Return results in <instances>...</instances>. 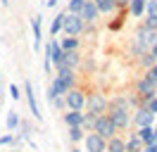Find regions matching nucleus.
I'll return each instance as SVG.
<instances>
[{"mask_svg":"<svg viewBox=\"0 0 157 152\" xmlns=\"http://www.w3.org/2000/svg\"><path fill=\"white\" fill-rule=\"evenodd\" d=\"M31 31H33V50L38 52L43 48V17L40 14H36L31 19Z\"/></svg>","mask_w":157,"mask_h":152,"instance_id":"obj_11","label":"nucleus"},{"mask_svg":"<svg viewBox=\"0 0 157 152\" xmlns=\"http://www.w3.org/2000/svg\"><path fill=\"white\" fill-rule=\"evenodd\" d=\"M147 52H150V57H152V59L157 62V40L152 43V45H150V50H147Z\"/></svg>","mask_w":157,"mask_h":152,"instance_id":"obj_32","label":"nucleus"},{"mask_svg":"<svg viewBox=\"0 0 157 152\" xmlns=\"http://www.w3.org/2000/svg\"><path fill=\"white\" fill-rule=\"evenodd\" d=\"M83 26H86V24H83V19L78 17V14H67V12H64V21H62V33H64V36H81V33H83Z\"/></svg>","mask_w":157,"mask_h":152,"instance_id":"obj_4","label":"nucleus"},{"mask_svg":"<svg viewBox=\"0 0 157 152\" xmlns=\"http://www.w3.org/2000/svg\"><path fill=\"white\" fill-rule=\"evenodd\" d=\"M67 128H69V140L74 142V145L83 140V135H86V131H83L81 126H67Z\"/></svg>","mask_w":157,"mask_h":152,"instance_id":"obj_23","label":"nucleus"},{"mask_svg":"<svg viewBox=\"0 0 157 152\" xmlns=\"http://www.w3.org/2000/svg\"><path fill=\"white\" fill-rule=\"evenodd\" d=\"M83 2H86V0H69L64 12H67V14H78V12H81V7H83Z\"/></svg>","mask_w":157,"mask_h":152,"instance_id":"obj_25","label":"nucleus"},{"mask_svg":"<svg viewBox=\"0 0 157 152\" xmlns=\"http://www.w3.org/2000/svg\"><path fill=\"white\" fill-rule=\"evenodd\" d=\"M0 2H2V7H7V5H10V0H0Z\"/></svg>","mask_w":157,"mask_h":152,"instance_id":"obj_39","label":"nucleus"},{"mask_svg":"<svg viewBox=\"0 0 157 152\" xmlns=\"http://www.w3.org/2000/svg\"><path fill=\"white\" fill-rule=\"evenodd\" d=\"M43 50H45V59H50V64H55V62L59 59V55H62V48H59L57 38H50Z\"/></svg>","mask_w":157,"mask_h":152,"instance_id":"obj_13","label":"nucleus"},{"mask_svg":"<svg viewBox=\"0 0 157 152\" xmlns=\"http://www.w3.org/2000/svg\"><path fill=\"white\" fill-rule=\"evenodd\" d=\"M140 152H157V140H155V142H150V145H145Z\"/></svg>","mask_w":157,"mask_h":152,"instance_id":"obj_33","label":"nucleus"},{"mask_svg":"<svg viewBox=\"0 0 157 152\" xmlns=\"http://www.w3.org/2000/svg\"><path fill=\"white\" fill-rule=\"evenodd\" d=\"M0 83H2V81H0Z\"/></svg>","mask_w":157,"mask_h":152,"instance_id":"obj_42","label":"nucleus"},{"mask_svg":"<svg viewBox=\"0 0 157 152\" xmlns=\"http://www.w3.org/2000/svg\"><path fill=\"white\" fill-rule=\"evenodd\" d=\"M43 69H45V74L50 76V69H52V64H50V59H45V57H43Z\"/></svg>","mask_w":157,"mask_h":152,"instance_id":"obj_36","label":"nucleus"},{"mask_svg":"<svg viewBox=\"0 0 157 152\" xmlns=\"http://www.w3.org/2000/svg\"><path fill=\"white\" fill-rule=\"evenodd\" d=\"M19 142V138L17 135H12V133H7V135H2L0 138V145H17Z\"/></svg>","mask_w":157,"mask_h":152,"instance_id":"obj_28","label":"nucleus"},{"mask_svg":"<svg viewBox=\"0 0 157 152\" xmlns=\"http://www.w3.org/2000/svg\"><path fill=\"white\" fill-rule=\"evenodd\" d=\"M107 95L102 93H90L86 95V104H83V114H86V119H95V116H100V114L107 112Z\"/></svg>","mask_w":157,"mask_h":152,"instance_id":"obj_1","label":"nucleus"},{"mask_svg":"<svg viewBox=\"0 0 157 152\" xmlns=\"http://www.w3.org/2000/svg\"><path fill=\"white\" fill-rule=\"evenodd\" d=\"M93 133H98L100 138H112V135H117V128H114V124L109 121V116L107 114H100V116H95L93 119Z\"/></svg>","mask_w":157,"mask_h":152,"instance_id":"obj_3","label":"nucleus"},{"mask_svg":"<svg viewBox=\"0 0 157 152\" xmlns=\"http://www.w3.org/2000/svg\"><path fill=\"white\" fill-rule=\"evenodd\" d=\"M143 17H145V19H143V26L157 33V10H155V12H145Z\"/></svg>","mask_w":157,"mask_h":152,"instance_id":"obj_22","label":"nucleus"},{"mask_svg":"<svg viewBox=\"0 0 157 152\" xmlns=\"http://www.w3.org/2000/svg\"><path fill=\"white\" fill-rule=\"evenodd\" d=\"M93 5H95V10H98L100 14H114L117 12V5H114V0H93Z\"/></svg>","mask_w":157,"mask_h":152,"instance_id":"obj_18","label":"nucleus"},{"mask_svg":"<svg viewBox=\"0 0 157 152\" xmlns=\"http://www.w3.org/2000/svg\"><path fill=\"white\" fill-rule=\"evenodd\" d=\"M59 48H62V52H71V50H78L81 48V40L76 36H64V38H57Z\"/></svg>","mask_w":157,"mask_h":152,"instance_id":"obj_15","label":"nucleus"},{"mask_svg":"<svg viewBox=\"0 0 157 152\" xmlns=\"http://www.w3.org/2000/svg\"><path fill=\"white\" fill-rule=\"evenodd\" d=\"M136 59H138V66H140V69H145V71H147V69H150L152 64H155V59L150 57V52H143V55L136 57Z\"/></svg>","mask_w":157,"mask_h":152,"instance_id":"obj_26","label":"nucleus"},{"mask_svg":"<svg viewBox=\"0 0 157 152\" xmlns=\"http://www.w3.org/2000/svg\"><path fill=\"white\" fill-rule=\"evenodd\" d=\"M133 93L140 97V107H143L152 95H157V83H155V81H150V78L143 74V76H138L136 81H133Z\"/></svg>","mask_w":157,"mask_h":152,"instance_id":"obj_2","label":"nucleus"},{"mask_svg":"<svg viewBox=\"0 0 157 152\" xmlns=\"http://www.w3.org/2000/svg\"><path fill=\"white\" fill-rule=\"evenodd\" d=\"M62 21H64V10L57 12V14L52 17V21H50V38H57L59 33H62Z\"/></svg>","mask_w":157,"mask_h":152,"instance_id":"obj_21","label":"nucleus"},{"mask_svg":"<svg viewBox=\"0 0 157 152\" xmlns=\"http://www.w3.org/2000/svg\"><path fill=\"white\" fill-rule=\"evenodd\" d=\"M50 104H52L55 109H59V112L67 109V107H64V97H55V100H50Z\"/></svg>","mask_w":157,"mask_h":152,"instance_id":"obj_29","label":"nucleus"},{"mask_svg":"<svg viewBox=\"0 0 157 152\" xmlns=\"http://www.w3.org/2000/svg\"><path fill=\"white\" fill-rule=\"evenodd\" d=\"M152 133H155V140H157V119H155V124H152Z\"/></svg>","mask_w":157,"mask_h":152,"instance_id":"obj_38","label":"nucleus"},{"mask_svg":"<svg viewBox=\"0 0 157 152\" xmlns=\"http://www.w3.org/2000/svg\"><path fill=\"white\" fill-rule=\"evenodd\" d=\"M62 97H64V107H67V109H81V112H83V104H86V93H83L78 86H76V88H69V90L62 95Z\"/></svg>","mask_w":157,"mask_h":152,"instance_id":"obj_5","label":"nucleus"},{"mask_svg":"<svg viewBox=\"0 0 157 152\" xmlns=\"http://www.w3.org/2000/svg\"><path fill=\"white\" fill-rule=\"evenodd\" d=\"M114 5H117V10H126L128 7V0H114Z\"/></svg>","mask_w":157,"mask_h":152,"instance_id":"obj_34","label":"nucleus"},{"mask_svg":"<svg viewBox=\"0 0 157 152\" xmlns=\"http://www.w3.org/2000/svg\"><path fill=\"white\" fill-rule=\"evenodd\" d=\"M10 152H21V150H10Z\"/></svg>","mask_w":157,"mask_h":152,"instance_id":"obj_41","label":"nucleus"},{"mask_svg":"<svg viewBox=\"0 0 157 152\" xmlns=\"http://www.w3.org/2000/svg\"><path fill=\"white\" fill-rule=\"evenodd\" d=\"M136 135H138V140L143 142V147H145V145H150V142H155L152 126H140V128H136Z\"/></svg>","mask_w":157,"mask_h":152,"instance_id":"obj_19","label":"nucleus"},{"mask_svg":"<svg viewBox=\"0 0 157 152\" xmlns=\"http://www.w3.org/2000/svg\"><path fill=\"white\" fill-rule=\"evenodd\" d=\"M24 95H26V104H29V109H31V116L40 121V119H43V114H40L38 100H36V93H33V83H31L29 78L24 81Z\"/></svg>","mask_w":157,"mask_h":152,"instance_id":"obj_7","label":"nucleus"},{"mask_svg":"<svg viewBox=\"0 0 157 152\" xmlns=\"http://www.w3.org/2000/svg\"><path fill=\"white\" fill-rule=\"evenodd\" d=\"M81 142H83V147H86L83 152H105V142H107V140H105V138H100L98 133L90 131V133L83 135V140H81Z\"/></svg>","mask_w":157,"mask_h":152,"instance_id":"obj_9","label":"nucleus"},{"mask_svg":"<svg viewBox=\"0 0 157 152\" xmlns=\"http://www.w3.org/2000/svg\"><path fill=\"white\" fill-rule=\"evenodd\" d=\"M78 17L83 19V24H86V26H95V24H98L100 12L95 10L93 0H86V2H83V7H81V12H78Z\"/></svg>","mask_w":157,"mask_h":152,"instance_id":"obj_10","label":"nucleus"},{"mask_svg":"<svg viewBox=\"0 0 157 152\" xmlns=\"http://www.w3.org/2000/svg\"><path fill=\"white\" fill-rule=\"evenodd\" d=\"M145 76L150 78V81H155V83H157V62H155V64H152V66H150V69L145 71Z\"/></svg>","mask_w":157,"mask_h":152,"instance_id":"obj_31","label":"nucleus"},{"mask_svg":"<svg viewBox=\"0 0 157 152\" xmlns=\"http://www.w3.org/2000/svg\"><path fill=\"white\" fill-rule=\"evenodd\" d=\"M145 2H147V0H145Z\"/></svg>","mask_w":157,"mask_h":152,"instance_id":"obj_44","label":"nucleus"},{"mask_svg":"<svg viewBox=\"0 0 157 152\" xmlns=\"http://www.w3.org/2000/svg\"><path fill=\"white\" fill-rule=\"evenodd\" d=\"M19 121H21V119H19V114H17V112H10V114H7V119H5V124H7V128H10L12 133L19 128Z\"/></svg>","mask_w":157,"mask_h":152,"instance_id":"obj_24","label":"nucleus"},{"mask_svg":"<svg viewBox=\"0 0 157 152\" xmlns=\"http://www.w3.org/2000/svg\"><path fill=\"white\" fill-rule=\"evenodd\" d=\"M143 150V142L138 140L136 133H128L126 138H124V152H140Z\"/></svg>","mask_w":157,"mask_h":152,"instance_id":"obj_17","label":"nucleus"},{"mask_svg":"<svg viewBox=\"0 0 157 152\" xmlns=\"http://www.w3.org/2000/svg\"><path fill=\"white\" fill-rule=\"evenodd\" d=\"M10 97H12V100H19V97H21V90H19V86L10 83Z\"/></svg>","mask_w":157,"mask_h":152,"instance_id":"obj_30","label":"nucleus"},{"mask_svg":"<svg viewBox=\"0 0 157 152\" xmlns=\"http://www.w3.org/2000/svg\"><path fill=\"white\" fill-rule=\"evenodd\" d=\"M69 152H83V150H78V147H71V150H69Z\"/></svg>","mask_w":157,"mask_h":152,"instance_id":"obj_40","label":"nucleus"},{"mask_svg":"<svg viewBox=\"0 0 157 152\" xmlns=\"http://www.w3.org/2000/svg\"><path fill=\"white\" fill-rule=\"evenodd\" d=\"M155 40H157V33L150 31V28H145L143 24H140V26L136 28V33H133V43H136L140 50H145V52L150 50V45H152Z\"/></svg>","mask_w":157,"mask_h":152,"instance_id":"obj_6","label":"nucleus"},{"mask_svg":"<svg viewBox=\"0 0 157 152\" xmlns=\"http://www.w3.org/2000/svg\"><path fill=\"white\" fill-rule=\"evenodd\" d=\"M143 107H145L147 112H152V114L157 116V95H152V97H150V100H147V102L143 104Z\"/></svg>","mask_w":157,"mask_h":152,"instance_id":"obj_27","label":"nucleus"},{"mask_svg":"<svg viewBox=\"0 0 157 152\" xmlns=\"http://www.w3.org/2000/svg\"><path fill=\"white\" fill-rule=\"evenodd\" d=\"M105 152H124V138L121 135H112V138H107V142H105Z\"/></svg>","mask_w":157,"mask_h":152,"instance_id":"obj_20","label":"nucleus"},{"mask_svg":"<svg viewBox=\"0 0 157 152\" xmlns=\"http://www.w3.org/2000/svg\"><path fill=\"white\" fill-rule=\"evenodd\" d=\"M43 5H45L48 10H55L57 7V0H43Z\"/></svg>","mask_w":157,"mask_h":152,"instance_id":"obj_35","label":"nucleus"},{"mask_svg":"<svg viewBox=\"0 0 157 152\" xmlns=\"http://www.w3.org/2000/svg\"><path fill=\"white\" fill-rule=\"evenodd\" d=\"M155 119H157V116L152 112H147L145 107H136V109L131 112V124H133L136 128H140V126H152Z\"/></svg>","mask_w":157,"mask_h":152,"instance_id":"obj_8","label":"nucleus"},{"mask_svg":"<svg viewBox=\"0 0 157 152\" xmlns=\"http://www.w3.org/2000/svg\"><path fill=\"white\" fill-rule=\"evenodd\" d=\"M0 57H2V55H0Z\"/></svg>","mask_w":157,"mask_h":152,"instance_id":"obj_43","label":"nucleus"},{"mask_svg":"<svg viewBox=\"0 0 157 152\" xmlns=\"http://www.w3.org/2000/svg\"><path fill=\"white\" fill-rule=\"evenodd\" d=\"M83 112L81 109H64V114H62V121L67 124V126H81L83 124Z\"/></svg>","mask_w":157,"mask_h":152,"instance_id":"obj_14","label":"nucleus"},{"mask_svg":"<svg viewBox=\"0 0 157 152\" xmlns=\"http://www.w3.org/2000/svg\"><path fill=\"white\" fill-rule=\"evenodd\" d=\"M83 66H86V69H95V62H93V59H86V62H83Z\"/></svg>","mask_w":157,"mask_h":152,"instance_id":"obj_37","label":"nucleus"},{"mask_svg":"<svg viewBox=\"0 0 157 152\" xmlns=\"http://www.w3.org/2000/svg\"><path fill=\"white\" fill-rule=\"evenodd\" d=\"M126 12H128L133 19H140L143 14H145V0H128Z\"/></svg>","mask_w":157,"mask_h":152,"instance_id":"obj_16","label":"nucleus"},{"mask_svg":"<svg viewBox=\"0 0 157 152\" xmlns=\"http://www.w3.org/2000/svg\"><path fill=\"white\" fill-rule=\"evenodd\" d=\"M59 78V81H62V86H64V88H76L78 86V76H76V71H74V69H62V71H57V74H55Z\"/></svg>","mask_w":157,"mask_h":152,"instance_id":"obj_12","label":"nucleus"}]
</instances>
